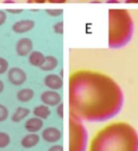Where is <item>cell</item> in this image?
<instances>
[{
    "label": "cell",
    "mask_w": 138,
    "mask_h": 151,
    "mask_svg": "<svg viewBox=\"0 0 138 151\" xmlns=\"http://www.w3.org/2000/svg\"><path fill=\"white\" fill-rule=\"evenodd\" d=\"M16 97L20 102H23V103L28 102L34 97V91L30 88L21 89L20 91H18V93L16 94Z\"/></svg>",
    "instance_id": "e0dca14e"
},
{
    "label": "cell",
    "mask_w": 138,
    "mask_h": 151,
    "mask_svg": "<svg viewBox=\"0 0 138 151\" xmlns=\"http://www.w3.org/2000/svg\"><path fill=\"white\" fill-rule=\"evenodd\" d=\"M88 133L82 120L72 114L69 117V151H86Z\"/></svg>",
    "instance_id": "277c9868"
},
{
    "label": "cell",
    "mask_w": 138,
    "mask_h": 151,
    "mask_svg": "<svg viewBox=\"0 0 138 151\" xmlns=\"http://www.w3.org/2000/svg\"><path fill=\"white\" fill-rule=\"evenodd\" d=\"M47 151H64V147L61 145H53Z\"/></svg>",
    "instance_id": "d4e9b609"
},
{
    "label": "cell",
    "mask_w": 138,
    "mask_h": 151,
    "mask_svg": "<svg viewBox=\"0 0 138 151\" xmlns=\"http://www.w3.org/2000/svg\"><path fill=\"white\" fill-rule=\"evenodd\" d=\"M124 101L122 89L104 73L82 69L69 78L70 114L88 122H103L115 117Z\"/></svg>",
    "instance_id": "6da1fadb"
},
{
    "label": "cell",
    "mask_w": 138,
    "mask_h": 151,
    "mask_svg": "<svg viewBox=\"0 0 138 151\" xmlns=\"http://www.w3.org/2000/svg\"><path fill=\"white\" fill-rule=\"evenodd\" d=\"M43 127H44V122L41 118L36 116L27 119L25 123V129L30 133H37L38 131L42 130Z\"/></svg>",
    "instance_id": "8fae6325"
},
{
    "label": "cell",
    "mask_w": 138,
    "mask_h": 151,
    "mask_svg": "<svg viewBox=\"0 0 138 151\" xmlns=\"http://www.w3.org/2000/svg\"><path fill=\"white\" fill-rule=\"evenodd\" d=\"M40 142V136L37 133H30L24 136L21 140V145L24 148L30 149L36 146Z\"/></svg>",
    "instance_id": "7c38bea8"
},
{
    "label": "cell",
    "mask_w": 138,
    "mask_h": 151,
    "mask_svg": "<svg viewBox=\"0 0 138 151\" xmlns=\"http://www.w3.org/2000/svg\"><path fill=\"white\" fill-rule=\"evenodd\" d=\"M35 27V22L31 19H22V20L16 21L13 24L12 28V31L17 34H23L32 30Z\"/></svg>",
    "instance_id": "9c48e42d"
},
{
    "label": "cell",
    "mask_w": 138,
    "mask_h": 151,
    "mask_svg": "<svg viewBox=\"0 0 138 151\" xmlns=\"http://www.w3.org/2000/svg\"><path fill=\"white\" fill-rule=\"evenodd\" d=\"M33 114L38 118H41L42 120H45L50 116L51 111L48 106L45 105V104H42V105H38L34 108V110H33Z\"/></svg>",
    "instance_id": "9a60e30c"
},
{
    "label": "cell",
    "mask_w": 138,
    "mask_h": 151,
    "mask_svg": "<svg viewBox=\"0 0 138 151\" xmlns=\"http://www.w3.org/2000/svg\"><path fill=\"white\" fill-rule=\"evenodd\" d=\"M53 30L57 34H63L64 33V23L63 21L56 23L53 26Z\"/></svg>",
    "instance_id": "7402d4cb"
},
{
    "label": "cell",
    "mask_w": 138,
    "mask_h": 151,
    "mask_svg": "<svg viewBox=\"0 0 138 151\" xmlns=\"http://www.w3.org/2000/svg\"><path fill=\"white\" fill-rule=\"evenodd\" d=\"M44 84L46 88H48V90L58 91L64 86L63 78L57 74H48L44 78Z\"/></svg>",
    "instance_id": "ba28073f"
},
{
    "label": "cell",
    "mask_w": 138,
    "mask_h": 151,
    "mask_svg": "<svg viewBox=\"0 0 138 151\" xmlns=\"http://www.w3.org/2000/svg\"><path fill=\"white\" fill-rule=\"evenodd\" d=\"M59 65V60L56 58L55 56H46L45 60L43 64L41 65L40 69L42 71H45V72H50V71L55 70Z\"/></svg>",
    "instance_id": "4fadbf2b"
},
{
    "label": "cell",
    "mask_w": 138,
    "mask_h": 151,
    "mask_svg": "<svg viewBox=\"0 0 138 151\" xmlns=\"http://www.w3.org/2000/svg\"><path fill=\"white\" fill-rule=\"evenodd\" d=\"M42 138L50 144H55L61 138V131L55 127H48L42 131Z\"/></svg>",
    "instance_id": "30bf717a"
},
{
    "label": "cell",
    "mask_w": 138,
    "mask_h": 151,
    "mask_svg": "<svg viewBox=\"0 0 138 151\" xmlns=\"http://www.w3.org/2000/svg\"><path fill=\"white\" fill-rule=\"evenodd\" d=\"M88 151H138V133L129 123H111L95 134Z\"/></svg>",
    "instance_id": "7a4b0ae2"
},
{
    "label": "cell",
    "mask_w": 138,
    "mask_h": 151,
    "mask_svg": "<svg viewBox=\"0 0 138 151\" xmlns=\"http://www.w3.org/2000/svg\"><path fill=\"white\" fill-rule=\"evenodd\" d=\"M27 57H28V63L31 66L39 67V68L41 67V65L44 63L45 58H46V56L43 54L41 51H38V50L31 51V53Z\"/></svg>",
    "instance_id": "5bb4252c"
},
{
    "label": "cell",
    "mask_w": 138,
    "mask_h": 151,
    "mask_svg": "<svg viewBox=\"0 0 138 151\" xmlns=\"http://www.w3.org/2000/svg\"><path fill=\"white\" fill-rule=\"evenodd\" d=\"M107 3H119L118 0H108Z\"/></svg>",
    "instance_id": "4dcf8cb0"
},
{
    "label": "cell",
    "mask_w": 138,
    "mask_h": 151,
    "mask_svg": "<svg viewBox=\"0 0 138 151\" xmlns=\"http://www.w3.org/2000/svg\"><path fill=\"white\" fill-rule=\"evenodd\" d=\"M57 114H58L59 118L64 117V104H63V102L60 103L59 105L57 106Z\"/></svg>",
    "instance_id": "603a6c76"
},
{
    "label": "cell",
    "mask_w": 138,
    "mask_h": 151,
    "mask_svg": "<svg viewBox=\"0 0 138 151\" xmlns=\"http://www.w3.org/2000/svg\"><path fill=\"white\" fill-rule=\"evenodd\" d=\"M27 3H28V4H45V3H46V0H27Z\"/></svg>",
    "instance_id": "484cf974"
},
{
    "label": "cell",
    "mask_w": 138,
    "mask_h": 151,
    "mask_svg": "<svg viewBox=\"0 0 138 151\" xmlns=\"http://www.w3.org/2000/svg\"><path fill=\"white\" fill-rule=\"evenodd\" d=\"M6 20H7V13H6V12L1 11V9H0V27L4 25L5 22H6Z\"/></svg>",
    "instance_id": "cb8c5ba5"
},
{
    "label": "cell",
    "mask_w": 138,
    "mask_h": 151,
    "mask_svg": "<svg viewBox=\"0 0 138 151\" xmlns=\"http://www.w3.org/2000/svg\"><path fill=\"white\" fill-rule=\"evenodd\" d=\"M11 143V137L8 133L0 131V148H5Z\"/></svg>",
    "instance_id": "ac0fdd59"
},
{
    "label": "cell",
    "mask_w": 138,
    "mask_h": 151,
    "mask_svg": "<svg viewBox=\"0 0 138 151\" xmlns=\"http://www.w3.org/2000/svg\"><path fill=\"white\" fill-rule=\"evenodd\" d=\"M15 51L18 56L26 57L28 56L31 51H33V42L30 38L24 37L19 39L15 45Z\"/></svg>",
    "instance_id": "52a82bcc"
},
{
    "label": "cell",
    "mask_w": 138,
    "mask_h": 151,
    "mask_svg": "<svg viewBox=\"0 0 138 151\" xmlns=\"http://www.w3.org/2000/svg\"><path fill=\"white\" fill-rule=\"evenodd\" d=\"M9 116V111L8 109L5 107L2 104H0V122H4L7 120Z\"/></svg>",
    "instance_id": "ffe728a7"
},
{
    "label": "cell",
    "mask_w": 138,
    "mask_h": 151,
    "mask_svg": "<svg viewBox=\"0 0 138 151\" xmlns=\"http://www.w3.org/2000/svg\"><path fill=\"white\" fill-rule=\"evenodd\" d=\"M46 2L50 4H64L67 0H46Z\"/></svg>",
    "instance_id": "4316f807"
},
{
    "label": "cell",
    "mask_w": 138,
    "mask_h": 151,
    "mask_svg": "<svg viewBox=\"0 0 138 151\" xmlns=\"http://www.w3.org/2000/svg\"><path fill=\"white\" fill-rule=\"evenodd\" d=\"M127 4H138V0H125Z\"/></svg>",
    "instance_id": "f1b7e54d"
},
{
    "label": "cell",
    "mask_w": 138,
    "mask_h": 151,
    "mask_svg": "<svg viewBox=\"0 0 138 151\" xmlns=\"http://www.w3.org/2000/svg\"><path fill=\"white\" fill-rule=\"evenodd\" d=\"M4 87H5V85H4V82L2 81L1 79H0V93H1L3 91H4Z\"/></svg>",
    "instance_id": "f546056e"
},
{
    "label": "cell",
    "mask_w": 138,
    "mask_h": 151,
    "mask_svg": "<svg viewBox=\"0 0 138 151\" xmlns=\"http://www.w3.org/2000/svg\"><path fill=\"white\" fill-rule=\"evenodd\" d=\"M4 3H14V1H13V0H5V1H4Z\"/></svg>",
    "instance_id": "1f68e13d"
},
{
    "label": "cell",
    "mask_w": 138,
    "mask_h": 151,
    "mask_svg": "<svg viewBox=\"0 0 138 151\" xmlns=\"http://www.w3.org/2000/svg\"><path fill=\"white\" fill-rule=\"evenodd\" d=\"M108 45L118 49L126 46L134 35V20L125 9H110L108 13Z\"/></svg>",
    "instance_id": "3957f363"
},
{
    "label": "cell",
    "mask_w": 138,
    "mask_h": 151,
    "mask_svg": "<svg viewBox=\"0 0 138 151\" xmlns=\"http://www.w3.org/2000/svg\"><path fill=\"white\" fill-rule=\"evenodd\" d=\"M8 71H9V61L5 58H3V57H0V75L7 73Z\"/></svg>",
    "instance_id": "d6986e66"
},
{
    "label": "cell",
    "mask_w": 138,
    "mask_h": 151,
    "mask_svg": "<svg viewBox=\"0 0 138 151\" xmlns=\"http://www.w3.org/2000/svg\"><path fill=\"white\" fill-rule=\"evenodd\" d=\"M27 73L20 67H12L8 71V79L14 86H21L27 81Z\"/></svg>",
    "instance_id": "5b68a950"
},
{
    "label": "cell",
    "mask_w": 138,
    "mask_h": 151,
    "mask_svg": "<svg viewBox=\"0 0 138 151\" xmlns=\"http://www.w3.org/2000/svg\"><path fill=\"white\" fill-rule=\"evenodd\" d=\"M7 12L9 13H12V14H18V13H21L23 12L22 9H7Z\"/></svg>",
    "instance_id": "83f0119b"
},
{
    "label": "cell",
    "mask_w": 138,
    "mask_h": 151,
    "mask_svg": "<svg viewBox=\"0 0 138 151\" xmlns=\"http://www.w3.org/2000/svg\"><path fill=\"white\" fill-rule=\"evenodd\" d=\"M41 101L48 107H54L61 103V96L57 91L47 90L41 94Z\"/></svg>",
    "instance_id": "8992f818"
},
{
    "label": "cell",
    "mask_w": 138,
    "mask_h": 151,
    "mask_svg": "<svg viewBox=\"0 0 138 151\" xmlns=\"http://www.w3.org/2000/svg\"><path fill=\"white\" fill-rule=\"evenodd\" d=\"M30 113V111L28 110L26 107H19L17 108L15 111H14L13 114L12 116V120L15 123H19L23 121L24 119L28 116V114Z\"/></svg>",
    "instance_id": "2e32d148"
},
{
    "label": "cell",
    "mask_w": 138,
    "mask_h": 151,
    "mask_svg": "<svg viewBox=\"0 0 138 151\" xmlns=\"http://www.w3.org/2000/svg\"><path fill=\"white\" fill-rule=\"evenodd\" d=\"M94 1H99V0H94Z\"/></svg>",
    "instance_id": "d6a6232c"
},
{
    "label": "cell",
    "mask_w": 138,
    "mask_h": 151,
    "mask_svg": "<svg viewBox=\"0 0 138 151\" xmlns=\"http://www.w3.org/2000/svg\"><path fill=\"white\" fill-rule=\"evenodd\" d=\"M46 12L48 14L49 16L52 17H57V16H61L63 14L64 11L61 9H46Z\"/></svg>",
    "instance_id": "44dd1931"
}]
</instances>
